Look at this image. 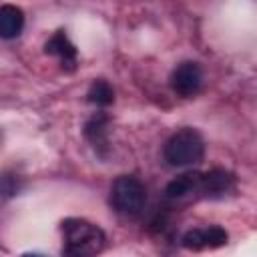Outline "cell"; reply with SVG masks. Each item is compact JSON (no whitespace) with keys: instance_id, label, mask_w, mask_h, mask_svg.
Masks as SVG:
<instances>
[{"instance_id":"cell-1","label":"cell","mask_w":257,"mask_h":257,"mask_svg":"<svg viewBox=\"0 0 257 257\" xmlns=\"http://www.w3.org/2000/svg\"><path fill=\"white\" fill-rule=\"evenodd\" d=\"M62 255L64 257H96L106 243L104 231L78 217L62 221Z\"/></svg>"},{"instance_id":"cell-2","label":"cell","mask_w":257,"mask_h":257,"mask_svg":"<svg viewBox=\"0 0 257 257\" xmlns=\"http://www.w3.org/2000/svg\"><path fill=\"white\" fill-rule=\"evenodd\" d=\"M205 141L199 131L185 126L169 137L163 149V157L171 167H189L203 161Z\"/></svg>"},{"instance_id":"cell-3","label":"cell","mask_w":257,"mask_h":257,"mask_svg":"<svg viewBox=\"0 0 257 257\" xmlns=\"http://www.w3.org/2000/svg\"><path fill=\"white\" fill-rule=\"evenodd\" d=\"M147 203L145 183L135 175H120L110 187V205L120 215H139Z\"/></svg>"},{"instance_id":"cell-4","label":"cell","mask_w":257,"mask_h":257,"mask_svg":"<svg viewBox=\"0 0 257 257\" xmlns=\"http://www.w3.org/2000/svg\"><path fill=\"white\" fill-rule=\"evenodd\" d=\"M229 235L223 227L211 225V227H199L191 229L181 237V245L189 251H207V249H219L227 245Z\"/></svg>"},{"instance_id":"cell-5","label":"cell","mask_w":257,"mask_h":257,"mask_svg":"<svg viewBox=\"0 0 257 257\" xmlns=\"http://www.w3.org/2000/svg\"><path fill=\"white\" fill-rule=\"evenodd\" d=\"M201 84H203V70L193 60L181 62L171 74V88L183 98L195 96L201 90Z\"/></svg>"},{"instance_id":"cell-6","label":"cell","mask_w":257,"mask_h":257,"mask_svg":"<svg viewBox=\"0 0 257 257\" xmlns=\"http://www.w3.org/2000/svg\"><path fill=\"white\" fill-rule=\"evenodd\" d=\"M235 187V177L225 169H211L201 175L199 191L207 197H225Z\"/></svg>"},{"instance_id":"cell-7","label":"cell","mask_w":257,"mask_h":257,"mask_svg":"<svg viewBox=\"0 0 257 257\" xmlns=\"http://www.w3.org/2000/svg\"><path fill=\"white\" fill-rule=\"evenodd\" d=\"M44 52L56 56V58L62 62V66H66V68H70V70H72L74 64H76V46L68 40V36H66L64 30H56V32L46 40Z\"/></svg>"},{"instance_id":"cell-8","label":"cell","mask_w":257,"mask_h":257,"mask_svg":"<svg viewBox=\"0 0 257 257\" xmlns=\"http://www.w3.org/2000/svg\"><path fill=\"white\" fill-rule=\"evenodd\" d=\"M84 137L88 139L92 149L104 157L108 149V116L98 112L92 118H88L84 124Z\"/></svg>"},{"instance_id":"cell-9","label":"cell","mask_w":257,"mask_h":257,"mask_svg":"<svg viewBox=\"0 0 257 257\" xmlns=\"http://www.w3.org/2000/svg\"><path fill=\"white\" fill-rule=\"evenodd\" d=\"M24 28V12L14 4L0 6V38L12 40Z\"/></svg>"},{"instance_id":"cell-10","label":"cell","mask_w":257,"mask_h":257,"mask_svg":"<svg viewBox=\"0 0 257 257\" xmlns=\"http://www.w3.org/2000/svg\"><path fill=\"white\" fill-rule=\"evenodd\" d=\"M201 187V173H183L179 177H175L167 189H165V195L167 199H185L193 193H197Z\"/></svg>"},{"instance_id":"cell-11","label":"cell","mask_w":257,"mask_h":257,"mask_svg":"<svg viewBox=\"0 0 257 257\" xmlns=\"http://www.w3.org/2000/svg\"><path fill=\"white\" fill-rule=\"evenodd\" d=\"M86 100L94 106H108L114 102V90L106 80L98 78L90 84V88L86 92Z\"/></svg>"},{"instance_id":"cell-12","label":"cell","mask_w":257,"mask_h":257,"mask_svg":"<svg viewBox=\"0 0 257 257\" xmlns=\"http://www.w3.org/2000/svg\"><path fill=\"white\" fill-rule=\"evenodd\" d=\"M20 189V181H18V175H12V173H4L0 175V207L10 201Z\"/></svg>"},{"instance_id":"cell-13","label":"cell","mask_w":257,"mask_h":257,"mask_svg":"<svg viewBox=\"0 0 257 257\" xmlns=\"http://www.w3.org/2000/svg\"><path fill=\"white\" fill-rule=\"evenodd\" d=\"M22 257H46V255H42V253H24Z\"/></svg>"}]
</instances>
